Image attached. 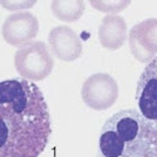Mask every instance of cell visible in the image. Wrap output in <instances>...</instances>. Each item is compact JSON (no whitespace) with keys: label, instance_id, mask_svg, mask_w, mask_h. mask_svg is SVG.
<instances>
[{"label":"cell","instance_id":"obj_1","mask_svg":"<svg viewBox=\"0 0 157 157\" xmlns=\"http://www.w3.org/2000/svg\"><path fill=\"white\" fill-rule=\"evenodd\" d=\"M52 134L38 86L25 78L0 82V157H39Z\"/></svg>","mask_w":157,"mask_h":157},{"label":"cell","instance_id":"obj_2","mask_svg":"<svg viewBox=\"0 0 157 157\" xmlns=\"http://www.w3.org/2000/svg\"><path fill=\"white\" fill-rule=\"evenodd\" d=\"M96 157H157V122L123 109L105 122Z\"/></svg>","mask_w":157,"mask_h":157},{"label":"cell","instance_id":"obj_3","mask_svg":"<svg viewBox=\"0 0 157 157\" xmlns=\"http://www.w3.org/2000/svg\"><path fill=\"white\" fill-rule=\"evenodd\" d=\"M14 63L17 72L25 80L41 81L52 73L54 59L45 42L32 41L17 51Z\"/></svg>","mask_w":157,"mask_h":157},{"label":"cell","instance_id":"obj_4","mask_svg":"<svg viewBox=\"0 0 157 157\" xmlns=\"http://www.w3.org/2000/svg\"><path fill=\"white\" fill-rule=\"evenodd\" d=\"M82 101L93 110H107L118 98V85L105 73L93 74L85 81L81 90Z\"/></svg>","mask_w":157,"mask_h":157},{"label":"cell","instance_id":"obj_5","mask_svg":"<svg viewBox=\"0 0 157 157\" xmlns=\"http://www.w3.org/2000/svg\"><path fill=\"white\" fill-rule=\"evenodd\" d=\"M132 56L140 62H150L157 56V18L145 19L132 27L128 35Z\"/></svg>","mask_w":157,"mask_h":157},{"label":"cell","instance_id":"obj_6","mask_svg":"<svg viewBox=\"0 0 157 157\" xmlns=\"http://www.w3.org/2000/svg\"><path fill=\"white\" fill-rule=\"evenodd\" d=\"M39 21L29 12H19L8 15L1 27V34L7 44L25 46L38 35Z\"/></svg>","mask_w":157,"mask_h":157},{"label":"cell","instance_id":"obj_7","mask_svg":"<svg viewBox=\"0 0 157 157\" xmlns=\"http://www.w3.org/2000/svg\"><path fill=\"white\" fill-rule=\"evenodd\" d=\"M136 101L144 117L157 122V56L148 62L138 78Z\"/></svg>","mask_w":157,"mask_h":157},{"label":"cell","instance_id":"obj_8","mask_svg":"<svg viewBox=\"0 0 157 157\" xmlns=\"http://www.w3.org/2000/svg\"><path fill=\"white\" fill-rule=\"evenodd\" d=\"M48 42L53 55L62 61H75L82 55V41L71 27L53 28L48 35Z\"/></svg>","mask_w":157,"mask_h":157},{"label":"cell","instance_id":"obj_9","mask_svg":"<svg viewBox=\"0 0 157 157\" xmlns=\"http://www.w3.org/2000/svg\"><path fill=\"white\" fill-rule=\"evenodd\" d=\"M128 39L125 20L116 14L105 15L98 28V40L102 47L116 51Z\"/></svg>","mask_w":157,"mask_h":157},{"label":"cell","instance_id":"obj_10","mask_svg":"<svg viewBox=\"0 0 157 157\" xmlns=\"http://www.w3.org/2000/svg\"><path fill=\"white\" fill-rule=\"evenodd\" d=\"M51 8L56 19L73 22L82 17L85 12V2L81 0H55L52 2Z\"/></svg>","mask_w":157,"mask_h":157},{"label":"cell","instance_id":"obj_11","mask_svg":"<svg viewBox=\"0 0 157 157\" xmlns=\"http://www.w3.org/2000/svg\"><path fill=\"white\" fill-rule=\"evenodd\" d=\"M95 10L105 13H114L116 14L130 5V1H115V0H93L90 1Z\"/></svg>","mask_w":157,"mask_h":157},{"label":"cell","instance_id":"obj_12","mask_svg":"<svg viewBox=\"0 0 157 157\" xmlns=\"http://www.w3.org/2000/svg\"><path fill=\"white\" fill-rule=\"evenodd\" d=\"M36 4V1H15V0H2L0 1V5L2 7H5L8 11H19V10H25V8H29V7L34 6Z\"/></svg>","mask_w":157,"mask_h":157}]
</instances>
